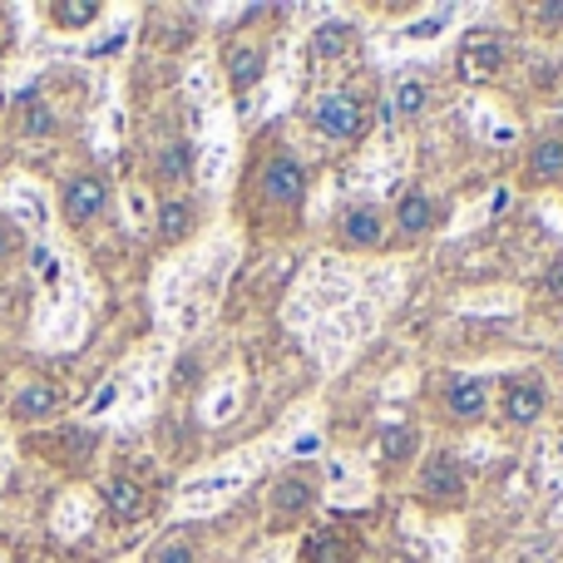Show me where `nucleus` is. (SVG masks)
Masks as SVG:
<instances>
[{
  "instance_id": "obj_25",
  "label": "nucleus",
  "mask_w": 563,
  "mask_h": 563,
  "mask_svg": "<svg viewBox=\"0 0 563 563\" xmlns=\"http://www.w3.org/2000/svg\"><path fill=\"white\" fill-rule=\"evenodd\" d=\"M194 544H184V539H164V544L148 554V563H194Z\"/></svg>"
},
{
  "instance_id": "obj_10",
  "label": "nucleus",
  "mask_w": 563,
  "mask_h": 563,
  "mask_svg": "<svg viewBox=\"0 0 563 563\" xmlns=\"http://www.w3.org/2000/svg\"><path fill=\"white\" fill-rule=\"evenodd\" d=\"M544 416V380L539 376H509L505 380V420L509 426H529Z\"/></svg>"
},
{
  "instance_id": "obj_11",
  "label": "nucleus",
  "mask_w": 563,
  "mask_h": 563,
  "mask_svg": "<svg viewBox=\"0 0 563 563\" xmlns=\"http://www.w3.org/2000/svg\"><path fill=\"white\" fill-rule=\"evenodd\" d=\"M499 65H505V45H499V35L475 30V35L465 40V49H460V75L465 79H489V75H499Z\"/></svg>"
},
{
  "instance_id": "obj_24",
  "label": "nucleus",
  "mask_w": 563,
  "mask_h": 563,
  "mask_svg": "<svg viewBox=\"0 0 563 563\" xmlns=\"http://www.w3.org/2000/svg\"><path fill=\"white\" fill-rule=\"evenodd\" d=\"M49 129H55V109H49V99H30L25 134H49Z\"/></svg>"
},
{
  "instance_id": "obj_18",
  "label": "nucleus",
  "mask_w": 563,
  "mask_h": 563,
  "mask_svg": "<svg viewBox=\"0 0 563 563\" xmlns=\"http://www.w3.org/2000/svg\"><path fill=\"white\" fill-rule=\"evenodd\" d=\"M154 174L164 178V184H184V178L194 174V164H188V144H164V148H158Z\"/></svg>"
},
{
  "instance_id": "obj_30",
  "label": "nucleus",
  "mask_w": 563,
  "mask_h": 563,
  "mask_svg": "<svg viewBox=\"0 0 563 563\" xmlns=\"http://www.w3.org/2000/svg\"><path fill=\"white\" fill-rule=\"evenodd\" d=\"M529 15H534V20H549L544 30H563V5H534Z\"/></svg>"
},
{
  "instance_id": "obj_28",
  "label": "nucleus",
  "mask_w": 563,
  "mask_h": 563,
  "mask_svg": "<svg viewBox=\"0 0 563 563\" xmlns=\"http://www.w3.org/2000/svg\"><path fill=\"white\" fill-rule=\"evenodd\" d=\"M10 470H15V445H10V435H5V430H0V489H5Z\"/></svg>"
},
{
  "instance_id": "obj_4",
  "label": "nucleus",
  "mask_w": 563,
  "mask_h": 563,
  "mask_svg": "<svg viewBox=\"0 0 563 563\" xmlns=\"http://www.w3.org/2000/svg\"><path fill=\"white\" fill-rule=\"evenodd\" d=\"M89 529H95V495H89V489H65V495L55 499V515H49V534L75 544Z\"/></svg>"
},
{
  "instance_id": "obj_2",
  "label": "nucleus",
  "mask_w": 563,
  "mask_h": 563,
  "mask_svg": "<svg viewBox=\"0 0 563 563\" xmlns=\"http://www.w3.org/2000/svg\"><path fill=\"white\" fill-rule=\"evenodd\" d=\"M0 213H5L10 228H25V233H35V243H49V194L45 184H35L30 174H5L0 178Z\"/></svg>"
},
{
  "instance_id": "obj_29",
  "label": "nucleus",
  "mask_w": 563,
  "mask_h": 563,
  "mask_svg": "<svg viewBox=\"0 0 563 563\" xmlns=\"http://www.w3.org/2000/svg\"><path fill=\"white\" fill-rule=\"evenodd\" d=\"M15 253H20V233L10 223H0V263H10Z\"/></svg>"
},
{
  "instance_id": "obj_14",
  "label": "nucleus",
  "mask_w": 563,
  "mask_h": 563,
  "mask_svg": "<svg viewBox=\"0 0 563 563\" xmlns=\"http://www.w3.org/2000/svg\"><path fill=\"white\" fill-rule=\"evenodd\" d=\"M396 223H400V233L406 238L430 233V228H435V203H430L420 188H410V194L400 198V208H396Z\"/></svg>"
},
{
  "instance_id": "obj_32",
  "label": "nucleus",
  "mask_w": 563,
  "mask_h": 563,
  "mask_svg": "<svg viewBox=\"0 0 563 563\" xmlns=\"http://www.w3.org/2000/svg\"><path fill=\"white\" fill-rule=\"evenodd\" d=\"M0 563H5V554H0Z\"/></svg>"
},
{
  "instance_id": "obj_27",
  "label": "nucleus",
  "mask_w": 563,
  "mask_h": 563,
  "mask_svg": "<svg viewBox=\"0 0 563 563\" xmlns=\"http://www.w3.org/2000/svg\"><path fill=\"white\" fill-rule=\"evenodd\" d=\"M420 104H426V85H400L396 89V109H400V114H420Z\"/></svg>"
},
{
  "instance_id": "obj_6",
  "label": "nucleus",
  "mask_w": 563,
  "mask_h": 563,
  "mask_svg": "<svg viewBox=\"0 0 563 563\" xmlns=\"http://www.w3.org/2000/svg\"><path fill=\"white\" fill-rule=\"evenodd\" d=\"M311 124L327 139H356L361 134V104L351 95H321L311 104Z\"/></svg>"
},
{
  "instance_id": "obj_17",
  "label": "nucleus",
  "mask_w": 563,
  "mask_h": 563,
  "mask_svg": "<svg viewBox=\"0 0 563 563\" xmlns=\"http://www.w3.org/2000/svg\"><path fill=\"white\" fill-rule=\"evenodd\" d=\"M228 79H233V89L257 85V79H263V49H253V45L233 49V55H228Z\"/></svg>"
},
{
  "instance_id": "obj_19",
  "label": "nucleus",
  "mask_w": 563,
  "mask_h": 563,
  "mask_svg": "<svg viewBox=\"0 0 563 563\" xmlns=\"http://www.w3.org/2000/svg\"><path fill=\"white\" fill-rule=\"evenodd\" d=\"M273 505H277V515H301V509L311 505V479H301V475L282 479L273 489Z\"/></svg>"
},
{
  "instance_id": "obj_5",
  "label": "nucleus",
  "mask_w": 563,
  "mask_h": 563,
  "mask_svg": "<svg viewBox=\"0 0 563 563\" xmlns=\"http://www.w3.org/2000/svg\"><path fill=\"white\" fill-rule=\"evenodd\" d=\"M301 194H307V174H301V164L291 154H273L263 164V198L277 208H297Z\"/></svg>"
},
{
  "instance_id": "obj_9",
  "label": "nucleus",
  "mask_w": 563,
  "mask_h": 563,
  "mask_svg": "<svg viewBox=\"0 0 563 563\" xmlns=\"http://www.w3.org/2000/svg\"><path fill=\"white\" fill-rule=\"evenodd\" d=\"M445 410H450V420H460V426H475V420L489 410V380H479V376H450Z\"/></svg>"
},
{
  "instance_id": "obj_16",
  "label": "nucleus",
  "mask_w": 563,
  "mask_h": 563,
  "mask_svg": "<svg viewBox=\"0 0 563 563\" xmlns=\"http://www.w3.org/2000/svg\"><path fill=\"white\" fill-rule=\"evenodd\" d=\"M104 495H109V509H114L119 519H139V515H144V489H139L134 479L114 475V479H109Z\"/></svg>"
},
{
  "instance_id": "obj_12",
  "label": "nucleus",
  "mask_w": 563,
  "mask_h": 563,
  "mask_svg": "<svg viewBox=\"0 0 563 563\" xmlns=\"http://www.w3.org/2000/svg\"><path fill=\"white\" fill-rule=\"evenodd\" d=\"M104 203H109V188L99 184V178H69V188H65V218L69 223H89V218H99L104 213Z\"/></svg>"
},
{
  "instance_id": "obj_15",
  "label": "nucleus",
  "mask_w": 563,
  "mask_h": 563,
  "mask_svg": "<svg viewBox=\"0 0 563 563\" xmlns=\"http://www.w3.org/2000/svg\"><path fill=\"white\" fill-rule=\"evenodd\" d=\"M529 178L534 184H563V139H539L529 154Z\"/></svg>"
},
{
  "instance_id": "obj_7",
  "label": "nucleus",
  "mask_w": 563,
  "mask_h": 563,
  "mask_svg": "<svg viewBox=\"0 0 563 563\" xmlns=\"http://www.w3.org/2000/svg\"><path fill=\"white\" fill-rule=\"evenodd\" d=\"M129 10H119V15H104V25H95V35L79 45V59L85 65H104V59H114V55H124V45L134 40V25H129Z\"/></svg>"
},
{
  "instance_id": "obj_13",
  "label": "nucleus",
  "mask_w": 563,
  "mask_h": 563,
  "mask_svg": "<svg viewBox=\"0 0 563 563\" xmlns=\"http://www.w3.org/2000/svg\"><path fill=\"white\" fill-rule=\"evenodd\" d=\"M49 416H55V386H45V380H25L10 396V420H20V426H35Z\"/></svg>"
},
{
  "instance_id": "obj_22",
  "label": "nucleus",
  "mask_w": 563,
  "mask_h": 563,
  "mask_svg": "<svg viewBox=\"0 0 563 563\" xmlns=\"http://www.w3.org/2000/svg\"><path fill=\"white\" fill-rule=\"evenodd\" d=\"M188 228H194V208H188L184 198H174V203L158 208V233L164 238H184Z\"/></svg>"
},
{
  "instance_id": "obj_21",
  "label": "nucleus",
  "mask_w": 563,
  "mask_h": 563,
  "mask_svg": "<svg viewBox=\"0 0 563 563\" xmlns=\"http://www.w3.org/2000/svg\"><path fill=\"white\" fill-rule=\"evenodd\" d=\"M49 15H55L65 30H95V20H104V5H89V0H79V5H55Z\"/></svg>"
},
{
  "instance_id": "obj_23",
  "label": "nucleus",
  "mask_w": 563,
  "mask_h": 563,
  "mask_svg": "<svg viewBox=\"0 0 563 563\" xmlns=\"http://www.w3.org/2000/svg\"><path fill=\"white\" fill-rule=\"evenodd\" d=\"M307 559H311V563H346V544H341V534L321 529V534H311Z\"/></svg>"
},
{
  "instance_id": "obj_8",
  "label": "nucleus",
  "mask_w": 563,
  "mask_h": 563,
  "mask_svg": "<svg viewBox=\"0 0 563 563\" xmlns=\"http://www.w3.org/2000/svg\"><path fill=\"white\" fill-rule=\"evenodd\" d=\"M336 238L346 247H356V253H366V247H380V243H386V218H380V208L356 203V208H346V213H341Z\"/></svg>"
},
{
  "instance_id": "obj_1",
  "label": "nucleus",
  "mask_w": 563,
  "mask_h": 563,
  "mask_svg": "<svg viewBox=\"0 0 563 563\" xmlns=\"http://www.w3.org/2000/svg\"><path fill=\"white\" fill-rule=\"evenodd\" d=\"M30 277L40 287V307L30 321V346L35 351H69L89 331V287L75 257H65L49 243L30 247Z\"/></svg>"
},
{
  "instance_id": "obj_3",
  "label": "nucleus",
  "mask_w": 563,
  "mask_h": 563,
  "mask_svg": "<svg viewBox=\"0 0 563 563\" xmlns=\"http://www.w3.org/2000/svg\"><path fill=\"white\" fill-rule=\"evenodd\" d=\"M420 499L435 509L465 505V470H460V460L450 450H435L426 460V470H420Z\"/></svg>"
},
{
  "instance_id": "obj_20",
  "label": "nucleus",
  "mask_w": 563,
  "mask_h": 563,
  "mask_svg": "<svg viewBox=\"0 0 563 563\" xmlns=\"http://www.w3.org/2000/svg\"><path fill=\"white\" fill-rule=\"evenodd\" d=\"M380 450H386V465H406L416 455V430L410 426H386L380 430Z\"/></svg>"
},
{
  "instance_id": "obj_33",
  "label": "nucleus",
  "mask_w": 563,
  "mask_h": 563,
  "mask_svg": "<svg viewBox=\"0 0 563 563\" xmlns=\"http://www.w3.org/2000/svg\"><path fill=\"white\" fill-rule=\"evenodd\" d=\"M559 361H563V351H559Z\"/></svg>"
},
{
  "instance_id": "obj_31",
  "label": "nucleus",
  "mask_w": 563,
  "mask_h": 563,
  "mask_svg": "<svg viewBox=\"0 0 563 563\" xmlns=\"http://www.w3.org/2000/svg\"><path fill=\"white\" fill-rule=\"evenodd\" d=\"M549 291H563V257H559V267H554V277H549Z\"/></svg>"
},
{
  "instance_id": "obj_26",
  "label": "nucleus",
  "mask_w": 563,
  "mask_h": 563,
  "mask_svg": "<svg viewBox=\"0 0 563 563\" xmlns=\"http://www.w3.org/2000/svg\"><path fill=\"white\" fill-rule=\"evenodd\" d=\"M341 49H346V25L331 20V25L317 30V55H341Z\"/></svg>"
}]
</instances>
